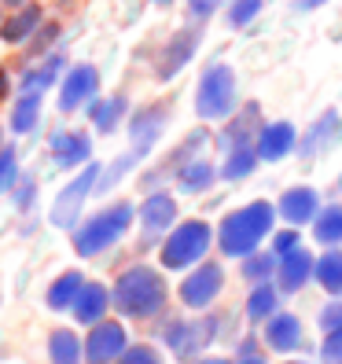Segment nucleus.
<instances>
[{
	"label": "nucleus",
	"mask_w": 342,
	"mask_h": 364,
	"mask_svg": "<svg viewBox=\"0 0 342 364\" xmlns=\"http://www.w3.org/2000/svg\"><path fill=\"white\" fill-rule=\"evenodd\" d=\"M48 357H52V364H81L85 360V342L70 328H55L48 335Z\"/></svg>",
	"instance_id": "27"
},
{
	"label": "nucleus",
	"mask_w": 342,
	"mask_h": 364,
	"mask_svg": "<svg viewBox=\"0 0 342 364\" xmlns=\"http://www.w3.org/2000/svg\"><path fill=\"white\" fill-rule=\"evenodd\" d=\"M0 151H4V133H0Z\"/></svg>",
	"instance_id": "51"
},
{
	"label": "nucleus",
	"mask_w": 342,
	"mask_h": 364,
	"mask_svg": "<svg viewBox=\"0 0 342 364\" xmlns=\"http://www.w3.org/2000/svg\"><path fill=\"white\" fill-rule=\"evenodd\" d=\"M218 335V324H213V316H203V320H173V324L166 328V346L173 350L177 357H191L206 350V342Z\"/></svg>",
	"instance_id": "11"
},
{
	"label": "nucleus",
	"mask_w": 342,
	"mask_h": 364,
	"mask_svg": "<svg viewBox=\"0 0 342 364\" xmlns=\"http://www.w3.org/2000/svg\"><path fill=\"white\" fill-rule=\"evenodd\" d=\"M41 26H45L41 4H23L15 15H8L4 23H0V41H4V45H23V41H30Z\"/></svg>",
	"instance_id": "19"
},
{
	"label": "nucleus",
	"mask_w": 342,
	"mask_h": 364,
	"mask_svg": "<svg viewBox=\"0 0 342 364\" xmlns=\"http://www.w3.org/2000/svg\"><path fill=\"white\" fill-rule=\"evenodd\" d=\"M210 243H213V228L206 221H199V218H191V221L177 225L173 232L166 235V243L159 250V262H162V269H173V272L196 269L206 258Z\"/></svg>",
	"instance_id": "5"
},
{
	"label": "nucleus",
	"mask_w": 342,
	"mask_h": 364,
	"mask_svg": "<svg viewBox=\"0 0 342 364\" xmlns=\"http://www.w3.org/2000/svg\"><path fill=\"white\" fill-rule=\"evenodd\" d=\"M100 173H103L100 162H89V166H85L81 173L55 196V203H52V225H55V228H70V232H74V228L81 225V206H85V199L96 191Z\"/></svg>",
	"instance_id": "6"
},
{
	"label": "nucleus",
	"mask_w": 342,
	"mask_h": 364,
	"mask_svg": "<svg viewBox=\"0 0 342 364\" xmlns=\"http://www.w3.org/2000/svg\"><path fill=\"white\" fill-rule=\"evenodd\" d=\"M221 287H225V269L218 262H199L181 280L177 294L188 309H206V306H213V298L221 294Z\"/></svg>",
	"instance_id": "7"
},
{
	"label": "nucleus",
	"mask_w": 342,
	"mask_h": 364,
	"mask_svg": "<svg viewBox=\"0 0 342 364\" xmlns=\"http://www.w3.org/2000/svg\"><path fill=\"white\" fill-rule=\"evenodd\" d=\"M137 218L133 203H111L103 206L100 213H92L89 221H81L74 228V250L81 254V258H96V254H103L107 247H114L125 232H129Z\"/></svg>",
	"instance_id": "3"
},
{
	"label": "nucleus",
	"mask_w": 342,
	"mask_h": 364,
	"mask_svg": "<svg viewBox=\"0 0 342 364\" xmlns=\"http://www.w3.org/2000/svg\"><path fill=\"white\" fill-rule=\"evenodd\" d=\"M137 159H140L137 151H129V155H122V159H118V162H114L111 169H107V173H100V184H96V188H111V184H118V181H122L125 173H129L133 166H137Z\"/></svg>",
	"instance_id": "36"
},
{
	"label": "nucleus",
	"mask_w": 342,
	"mask_h": 364,
	"mask_svg": "<svg viewBox=\"0 0 342 364\" xmlns=\"http://www.w3.org/2000/svg\"><path fill=\"white\" fill-rule=\"evenodd\" d=\"M196 48H199V30H196V26L177 30V33L162 45V52L155 55V77H159V81H173V77L188 67V63H191Z\"/></svg>",
	"instance_id": "10"
},
{
	"label": "nucleus",
	"mask_w": 342,
	"mask_h": 364,
	"mask_svg": "<svg viewBox=\"0 0 342 364\" xmlns=\"http://www.w3.org/2000/svg\"><path fill=\"white\" fill-rule=\"evenodd\" d=\"M313 280L324 287L331 298L342 294V250H328V254H320L316 258V272H313Z\"/></svg>",
	"instance_id": "29"
},
{
	"label": "nucleus",
	"mask_w": 342,
	"mask_h": 364,
	"mask_svg": "<svg viewBox=\"0 0 342 364\" xmlns=\"http://www.w3.org/2000/svg\"><path fill=\"white\" fill-rule=\"evenodd\" d=\"M276 306H280V294H276L272 284H254L250 298H247V320L254 324H265V320L276 316Z\"/></svg>",
	"instance_id": "30"
},
{
	"label": "nucleus",
	"mask_w": 342,
	"mask_h": 364,
	"mask_svg": "<svg viewBox=\"0 0 342 364\" xmlns=\"http://www.w3.org/2000/svg\"><path fill=\"white\" fill-rule=\"evenodd\" d=\"M338 184H342V181H338Z\"/></svg>",
	"instance_id": "53"
},
{
	"label": "nucleus",
	"mask_w": 342,
	"mask_h": 364,
	"mask_svg": "<svg viewBox=\"0 0 342 364\" xmlns=\"http://www.w3.org/2000/svg\"><path fill=\"white\" fill-rule=\"evenodd\" d=\"M4 96H8V74L0 70V100H4Z\"/></svg>",
	"instance_id": "46"
},
{
	"label": "nucleus",
	"mask_w": 342,
	"mask_h": 364,
	"mask_svg": "<svg viewBox=\"0 0 342 364\" xmlns=\"http://www.w3.org/2000/svg\"><path fill=\"white\" fill-rule=\"evenodd\" d=\"M313 235H316V243H324V247H335L342 243V206L331 203L316 213V221H313Z\"/></svg>",
	"instance_id": "32"
},
{
	"label": "nucleus",
	"mask_w": 342,
	"mask_h": 364,
	"mask_svg": "<svg viewBox=\"0 0 342 364\" xmlns=\"http://www.w3.org/2000/svg\"><path fill=\"white\" fill-rule=\"evenodd\" d=\"M320 328L324 331H338L342 328V302H331L320 309Z\"/></svg>",
	"instance_id": "41"
},
{
	"label": "nucleus",
	"mask_w": 342,
	"mask_h": 364,
	"mask_svg": "<svg viewBox=\"0 0 342 364\" xmlns=\"http://www.w3.org/2000/svg\"><path fill=\"white\" fill-rule=\"evenodd\" d=\"M100 92V70L92 63H78L63 74V85H59V111L63 114H74L78 107L92 103Z\"/></svg>",
	"instance_id": "8"
},
{
	"label": "nucleus",
	"mask_w": 342,
	"mask_h": 364,
	"mask_svg": "<svg viewBox=\"0 0 342 364\" xmlns=\"http://www.w3.org/2000/svg\"><path fill=\"white\" fill-rule=\"evenodd\" d=\"M236 364H265V357L258 353V350H254V342H243V346H240V360Z\"/></svg>",
	"instance_id": "44"
},
{
	"label": "nucleus",
	"mask_w": 342,
	"mask_h": 364,
	"mask_svg": "<svg viewBox=\"0 0 342 364\" xmlns=\"http://www.w3.org/2000/svg\"><path fill=\"white\" fill-rule=\"evenodd\" d=\"M342 144V118L338 111H324L309 129L302 133V144H298V151H302V159H313V155H324L331 151V147Z\"/></svg>",
	"instance_id": "16"
},
{
	"label": "nucleus",
	"mask_w": 342,
	"mask_h": 364,
	"mask_svg": "<svg viewBox=\"0 0 342 364\" xmlns=\"http://www.w3.org/2000/svg\"><path fill=\"white\" fill-rule=\"evenodd\" d=\"M151 4H159V8H166V4H173V0H151Z\"/></svg>",
	"instance_id": "49"
},
{
	"label": "nucleus",
	"mask_w": 342,
	"mask_h": 364,
	"mask_svg": "<svg viewBox=\"0 0 342 364\" xmlns=\"http://www.w3.org/2000/svg\"><path fill=\"white\" fill-rule=\"evenodd\" d=\"M276 221V210L272 203L258 199V203H247L240 210H232L221 218L218 225V247L225 258H250L254 250L262 247V240L272 232Z\"/></svg>",
	"instance_id": "1"
},
{
	"label": "nucleus",
	"mask_w": 342,
	"mask_h": 364,
	"mask_svg": "<svg viewBox=\"0 0 342 364\" xmlns=\"http://www.w3.org/2000/svg\"><path fill=\"white\" fill-rule=\"evenodd\" d=\"M276 213H280L291 228L309 225V221H316V213H320V199H316V191L309 184H294V188H287L284 196H280Z\"/></svg>",
	"instance_id": "17"
},
{
	"label": "nucleus",
	"mask_w": 342,
	"mask_h": 364,
	"mask_svg": "<svg viewBox=\"0 0 342 364\" xmlns=\"http://www.w3.org/2000/svg\"><path fill=\"white\" fill-rule=\"evenodd\" d=\"M125 114H129V100L125 96H107V100L89 103V122L96 125V133H114L125 122Z\"/></svg>",
	"instance_id": "24"
},
{
	"label": "nucleus",
	"mask_w": 342,
	"mask_h": 364,
	"mask_svg": "<svg viewBox=\"0 0 342 364\" xmlns=\"http://www.w3.org/2000/svg\"><path fill=\"white\" fill-rule=\"evenodd\" d=\"M18 184V155L15 147H4L0 151V191H11Z\"/></svg>",
	"instance_id": "35"
},
{
	"label": "nucleus",
	"mask_w": 342,
	"mask_h": 364,
	"mask_svg": "<svg viewBox=\"0 0 342 364\" xmlns=\"http://www.w3.org/2000/svg\"><path fill=\"white\" fill-rule=\"evenodd\" d=\"M11 191H15V206H18V210H30L33 199H37V181H33V177H18V184H15Z\"/></svg>",
	"instance_id": "39"
},
{
	"label": "nucleus",
	"mask_w": 342,
	"mask_h": 364,
	"mask_svg": "<svg viewBox=\"0 0 342 364\" xmlns=\"http://www.w3.org/2000/svg\"><path fill=\"white\" fill-rule=\"evenodd\" d=\"M85 284H89V280H85V276H81L78 269H67L63 276H55L52 287H48V294H45L48 309H55V313L74 309V302H78V294H81V287H85Z\"/></svg>",
	"instance_id": "25"
},
{
	"label": "nucleus",
	"mask_w": 342,
	"mask_h": 364,
	"mask_svg": "<svg viewBox=\"0 0 342 364\" xmlns=\"http://www.w3.org/2000/svg\"><path fill=\"white\" fill-rule=\"evenodd\" d=\"M221 4H225V0H188V11H191V15H196L199 23H203V18H210V15L218 11Z\"/></svg>",
	"instance_id": "42"
},
{
	"label": "nucleus",
	"mask_w": 342,
	"mask_h": 364,
	"mask_svg": "<svg viewBox=\"0 0 342 364\" xmlns=\"http://www.w3.org/2000/svg\"><path fill=\"white\" fill-rule=\"evenodd\" d=\"M48 151L52 162L63 169H78V166H89L92 159V136L81 133V129H59L48 136Z\"/></svg>",
	"instance_id": "13"
},
{
	"label": "nucleus",
	"mask_w": 342,
	"mask_h": 364,
	"mask_svg": "<svg viewBox=\"0 0 342 364\" xmlns=\"http://www.w3.org/2000/svg\"><path fill=\"white\" fill-rule=\"evenodd\" d=\"M294 147H298V129L291 122H265L258 129V140H254V151L262 162H280Z\"/></svg>",
	"instance_id": "14"
},
{
	"label": "nucleus",
	"mask_w": 342,
	"mask_h": 364,
	"mask_svg": "<svg viewBox=\"0 0 342 364\" xmlns=\"http://www.w3.org/2000/svg\"><path fill=\"white\" fill-rule=\"evenodd\" d=\"M0 23H4V18H0Z\"/></svg>",
	"instance_id": "52"
},
{
	"label": "nucleus",
	"mask_w": 342,
	"mask_h": 364,
	"mask_svg": "<svg viewBox=\"0 0 342 364\" xmlns=\"http://www.w3.org/2000/svg\"><path fill=\"white\" fill-rule=\"evenodd\" d=\"M320 360H324V364H342V328L328 331L324 346H320Z\"/></svg>",
	"instance_id": "40"
},
{
	"label": "nucleus",
	"mask_w": 342,
	"mask_h": 364,
	"mask_svg": "<svg viewBox=\"0 0 342 364\" xmlns=\"http://www.w3.org/2000/svg\"><path fill=\"white\" fill-rule=\"evenodd\" d=\"M125 350H129L125 328L118 320H100V324H92L89 338H85V364H114L122 360Z\"/></svg>",
	"instance_id": "9"
},
{
	"label": "nucleus",
	"mask_w": 342,
	"mask_h": 364,
	"mask_svg": "<svg viewBox=\"0 0 342 364\" xmlns=\"http://www.w3.org/2000/svg\"><path fill=\"white\" fill-rule=\"evenodd\" d=\"M298 247H302V235H298L294 228L272 232V254H276V258H284V254H291V250H298Z\"/></svg>",
	"instance_id": "38"
},
{
	"label": "nucleus",
	"mask_w": 342,
	"mask_h": 364,
	"mask_svg": "<svg viewBox=\"0 0 342 364\" xmlns=\"http://www.w3.org/2000/svg\"><path fill=\"white\" fill-rule=\"evenodd\" d=\"M137 218H140V228H144L147 235L173 232V228H177V199L169 196V191H151V196L140 203Z\"/></svg>",
	"instance_id": "15"
},
{
	"label": "nucleus",
	"mask_w": 342,
	"mask_h": 364,
	"mask_svg": "<svg viewBox=\"0 0 342 364\" xmlns=\"http://www.w3.org/2000/svg\"><path fill=\"white\" fill-rule=\"evenodd\" d=\"M169 122V107L166 103H151V107H140V111L129 118V140H133V151L144 159L151 147L159 144L162 129Z\"/></svg>",
	"instance_id": "12"
},
{
	"label": "nucleus",
	"mask_w": 342,
	"mask_h": 364,
	"mask_svg": "<svg viewBox=\"0 0 342 364\" xmlns=\"http://www.w3.org/2000/svg\"><path fill=\"white\" fill-rule=\"evenodd\" d=\"M199 364H232V360H225V357H206V360H199Z\"/></svg>",
	"instance_id": "47"
},
{
	"label": "nucleus",
	"mask_w": 342,
	"mask_h": 364,
	"mask_svg": "<svg viewBox=\"0 0 342 364\" xmlns=\"http://www.w3.org/2000/svg\"><path fill=\"white\" fill-rule=\"evenodd\" d=\"M236 103H240L236 70L228 63H210L196 89V114L203 122H225L236 114Z\"/></svg>",
	"instance_id": "4"
},
{
	"label": "nucleus",
	"mask_w": 342,
	"mask_h": 364,
	"mask_svg": "<svg viewBox=\"0 0 342 364\" xmlns=\"http://www.w3.org/2000/svg\"><path fill=\"white\" fill-rule=\"evenodd\" d=\"M254 129H262V111H258V103H247V111L236 118V122H228V129L221 133V147L225 151H232V147H247L258 140V133Z\"/></svg>",
	"instance_id": "23"
},
{
	"label": "nucleus",
	"mask_w": 342,
	"mask_h": 364,
	"mask_svg": "<svg viewBox=\"0 0 342 364\" xmlns=\"http://www.w3.org/2000/svg\"><path fill=\"white\" fill-rule=\"evenodd\" d=\"M4 4H23V0H4Z\"/></svg>",
	"instance_id": "50"
},
{
	"label": "nucleus",
	"mask_w": 342,
	"mask_h": 364,
	"mask_svg": "<svg viewBox=\"0 0 342 364\" xmlns=\"http://www.w3.org/2000/svg\"><path fill=\"white\" fill-rule=\"evenodd\" d=\"M265 342L276 353H294L302 346V320L291 313H276L272 320H265Z\"/></svg>",
	"instance_id": "21"
},
{
	"label": "nucleus",
	"mask_w": 342,
	"mask_h": 364,
	"mask_svg": "<svg viewBox=\"0 0 342 364\" xmlns=\"http://www.w3.org/2000/svg\"><path fill=\"white\" fill-rule=\"evenodd\" d=\"M262 4L265 0H228V26L232 30H243V26H250L254 18L262 15Z\"/></svg>",
	"instance_id": "34"
},
{
	"label": "nucleus",
	"mask_w": 342,
	"mask_h": 364,
	"mask_svg": "<svg viewBox=\"0 0 342 364\" xmlns=\"http://www.w3.org/2000/svg\"><path fill=\"white\" fill-rule=\"evenodd\" d=\"M276 265H280V258H276L272 250H269V254L254 250L250 258H243V280H250V284H269L272 272H276Z\"/></svg>",
	"instance_id": "33"
},
{
	"label": "nucleus",
	"mask_w": 342,
	"mask_h": 364,
	"mask_svg": "<svg viewBox=\"0 0 342 364\" xmlns=\"http://www.w3.org/2000/svg\"><path fill=\"white\" fill-rule=\"evenodd\" d=\"M313 272H316V258L306 247H298V250H291V254L280 258V265H276V280H280V291L294 294V291H302L313 280Z\"/></svg>",
	"instance_id": "18"
},
{
	"label": "nucleus",
	"mask_w": 342,
	"mask_h": 364,
	"mask_svg": "<svg viewBox=\"0 0 342 364\" xmlns=\"http://www.w3.org/2000/svg\"><path fill=\"white\" fill-rule=\"evenodd\" d=\"M328 0H294V8L298 11H316V8H324Z\"/></svg>",
	"instance_id": "45"
},
{
	"label": "nucleus",
	"mask_w": 342,
	"mask_h": 364,
	"mask_svg": "<svg viewBox=\"0 0 342 364\" xmlns=\"http://www.w3.org/2000/svg\"><path fill=\"white\" fill-rule=\"evenodd\" d=\"M258 162H262V159H258V151H254V144H247V147H232V151L225 155L221 177H225V181H243V177L254 173V166H258Z\"/></svg>",
	"instance_id": "31"
},
{
	"label": "nucleus",
	"mask_w": 342,
	"mask_h": 364,
	"mask_svg": "<svg viewBox=\"0 0 342 364\" xmlns=\"http://www.w3.org/2000/svg\"><path fill=\"white\" fill-rule=\"evenodd\" d=\"M118 364H166V360H162V353L155 346H129Z\"/></svg>",
	"instance_id": "37"
},
{
	"label": "nucleus",
	"mask_w": 342,
	"mask_h": 364,
	"mask_svg": "<svg viewBox=\"0 0 342 364\" xmlns=\"http://www.w3.org/2000/svg\"><path fill=\"white\" fill-rule=\"evenodd\" d=\"M331 37H342V15H338V26L331 30Z\"/></svg>",
	"instance_id": "48"
},
{
	"label": "nucleus",
	"mask_w": 342,
	"mask_h": 364,
	"mask_svg": "<svg viewBox=\"0 0 342 364\" xmlns=\"http://www.w3.org/2000/svg\"><path fill=\"white\" fill-rule=\"evenodd\" d=\"M63 67H67V59H63L59 52L45 55L37 67H30L23 74V92H45V89H52V85L59 81V74H63Z\"/></svg>",
	"instance_id": "26"
},
{
	"label": "nucleus",
	"mask_w": 342,
	"mask_h": 364,
	"mask_svg": "<svg viewBox=\"0 0 342 364\" xmlns=\"http://www.w3.org/2000/svg\"><path fill=\"white\" fill-rule=\"evenodd\" d=\"M55 37H59V26H55V23H45V26H41V30H37L30 41H33V48H37V52H45V48L52 45Z\"/></svg>",
	"instance_id": "43"
},
{
	"label": "nucleus",
	"mask_w": 342,
	"mask_h": 364,
	"mask_svg": "<svg viewBox=\"0 0 342 364\" xmlns=\"http://www.w3.org/2000/svg\"><path fill=\"white\" fill-rule=\"evenodd\" d=\"M111 306H114V298H111V291H107L103 284H85L70 313H74L78 324L92 328V324H100V320L107 316V309H111Z\"/></svg>",
	"instance_id": "20"
},
{
	"label": "nucleus",
	"mask_w": 342,
	"mask_h": 364,
	"mask_svg": "<svg viewBox=\"0 0 342 364\" xmlns=\"http://www.w3.org/2000/svg\"><path fill=\"white\" fill-rule=\"evenodd\" d=\"M221 177V169H213L210 159H191L177 169V188L184 196H203V191L213 188V181Z\"/></svg>",
	"instance_id": "22"
},
{
	"label": "nucleus",
	"mask_w": 342,
	"mask_h": 364,
	"mask_svg": "<svg viewBox=\"0 0 342 364\" xmlns=\"http://www.w3.org/2000/svg\"><path fill=\"white\" fill-rule=\"evenodd\" d=\"M114 309L122 316H129V320H147V316H155L166 309V280H162V272L151 269V265H133V269H125L118 280H114Z\"/></svg>",
	"instance_id": "2"
},
{
	"label": "nucleus",
	"mask_w": 342,
	"mask_h": 364,
	"mask_svg": "<svg viewBox=\"0 0 342 364\" xmlns=\"http://www.w3.org/2000/svg\"><path fill=\"white\" fill-rule=\"evenodd\" d=\"M37 122H41V92H23L11 103V133L26 136L37 129Z\"/></svg>",
	"instance_id": "28"
}]
</instances>
